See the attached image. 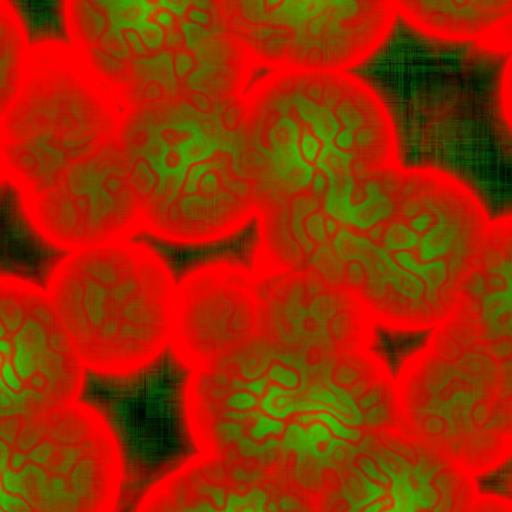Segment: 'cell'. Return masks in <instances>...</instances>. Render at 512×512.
<instances>
[{"label": "cell", "mask_w": 512, "mask_h": 512, "mask_svg": "<svg viewBox=\"0 0 512 512\" xmlns=\"http://www.w3.org/2000/svg\"><path fill=\"white\" fill-rule=\"evenodd\" d=\"M15 15L27 48L47 45L73 46L67 1H6Z\"/></svg>", "instance_id": "5bb4252c"}, {"label": "cell", "mask_w": 512, "mask_h": 512, "mask_svg": "<svg viewBox=\"0 0 512 512\" xmlns=\"http://www.w3.org/2000/svg\"><path fill=\"white\" fill-rule=\"evenodd\" d=\"M0 475L1 489L13 495H22V482L17 472L5 467L1 469Z\"/></svg>", "instance_id": "4316f807"}, {"label": "cell", "mask_w": 512, "mask_h": 512, "mask_svg": "<svg viewBox=\"0 0 512 512\" xmlns=\"http://www.w3.org/2000/svg\"><path fill=\"white\" fill-rule=\"evenodd\" d=\"M295 420L301 425H309L315 421L323 423L338 440L357 443L362 437V431L356 427L348 426L328 412L300 413Z\"/></svg>", "instance_id": "d6986e66"}, {"label": "cell", "mask_w": 512, "mask_h": 512, "mask_svg": "<svg viewBox=\"0 0 512 512\" xmlns=\"http://www.w3.org/2000/svg\"><path fill=\"white\" fill-rule=\"evenodd\" d=\"M321 479L323 484L329 489L337 490L340 487V477L336 471L332 469L324 470Z\"/></svg>", "instance_id": "4dcf8cb0"}, {"label": "cell", "mask_w": 512, "mask_h": 512, "mask_svg": "<svg viewBox=\"0 0 512 512\" xmlns=\"http://www.w3.org/2000/svg\"><path fill=\"white\" fill-rule=\"evenodd\" d=\"M244 273L228 262L202 264L176 286L170 348L189 370L225 354L250 336L254 305Z\"/></svg>", "instance_id": "30bf717a"}, {"label": "cell", "mask_w": 512, "mask_h": 512, "mask_svg": "<svg viewBox=\"0 0 512 512\" xmlns=\"http://www.w3.org/2000/svg\"><path fill=\"white\" fill-rule=\"evenodd\" d=\"M270 383L271 382L266 375L254 380H246L245 390L249 391L250 393H252L253 395L260 399L266 393Z\"/></svg>", "instance_id": "f1b7e54d"}, {"label": "cell", "mask_w": 512, "mask_h": 512, "mask_svg": "<svg viewBox=\"0 0 512 512\" xmlns=\"http://www.w3.org/2000/svg\"><path fill=\"white\" fill-rule=\"evenodd\" d=\"M345 265V281L356 290H360L366 279L365 270L361 263L357 261L348 262Z\"/></svg>", "instance_id": "484cf974"}, {"label": "cell", "mask_w": 512, "mask_h": 512, "mask_svg": "<svg viewBox=\"0 0 512 512\" xmlns=\"http://www.w3.org/2000/svg\"><path fill=\"white\" fill-rule=\"evenodd\" d=\"M397 407L395 397L382 401L362 412V423L369 428H382L396 423Z\"/></svg>", "instance_id": "44dd1931"}, {"label": "cell", "mask_w": 512, "mask_h": 512, "mask_svg": "<svg viewBox=\"0 0 512 512\" xmlns=\"http://www.w3.org/2000/svg\"><path fill=\"white\" fill-rule=\"evenodd\" d=\"M277 512H300L304 504L302 500L290 493H284L274 499Z\"/></svg>", "instance_id": "83f0119b"}, {"label": "cell", "mask_w": 512, "mask_h": 512, "mask_svg": "<svg viewBox=\"0 0 512 512\" xmlns=\"http://www.w3.org/2000/svg\"><path fill=\"white\" fill-rule=\"evenodd\" d=\"M266 376L271 383L277 384L285 389L295 390L301 385V377L299 373L277 361H274L270 365Z\"/></svg>", "instance_id": "603a6c76"}, {"label": "cell", "mask_w": 512, "mask_h": 512, "mask_svg": "<svg viewBox=\"0 0 512 512\" xmlns=\"http://www.w3.org/2000/svg\"><path fill=\"white\" fill-rule=\"evenodd\" d=\"M437 330L376 318L364 330V352L384 377L401 385L432 349Z\"/></svg>", "instance_id": "4fadbf2b"}, {"label": "cell", "mask_w": 512, "mask_h": 512, "mask_svg": "<svg viewBox=\"0 0 512 512\" xmlns=\"http://www.w3.org/2000/svg\"><path fill=\"white\" fill-rule=\"evenodd\" d=\"M453 316L512 374V222L488 227Z\"/></svg>", "instance_id": "8fae6325"}, {"label": "cell", "mask_w": 512, "mask_h": 512, "mask_svg": "<svg viewBox=\"0 0 512 512\" xmlns=\"http://www.w3.org/2000/svg\"><path fill=\"white\" fill-rule=\"evenodd\" d=\"M298 389L289 390L270 383L266 393L259 400L260 410L273 418L283 420L297 412Z\"/></svg>", "instance_id": "ac0fdd59"}, {"label": "cell", "mask_w": 512, "mask_h": 512, "mask_svg": "<svg viewBox=\"0 0 512 512\" xmlns=\"http://www.w3.org/2000/svg\"><path fill=\"white\" fill-rule=\"evenodd\" d=\"M347 510H349V503L346 500H341L334 506L332 512H346Z\"/></svg>", "instance_id": "1f68e13d"}, {"label": "cell", "mask_w": 512, "mask_h": 512, "mask_svg": "<svg viewBox=\"0 0 512 512\" xmlns=\"http://www.w3.org/2000/svg\"><path fill=\"white\" fill-rule=\"evenodd\" d=\"M230 28L279 73L346 72L380 43L394 0H223Z\"/></svg>", "instance_id": "52a82bcc"}, {"label": "cell", "mask_w": 512, "mask_h": 512, "mask_svg": "<svg viewBox=\"0 0 512 512\" xmlns=\"http://www.w3.org/2000/svg\"><path fill=\"white\" fill-rule=\"evenodd\" d=\"M354 468L367 480L383 488H390L392 479L368 454L359 453L353 459Z\"/></svg>", "instance_id": "7402d4cb"}, {"label": "cell", "mask_w": 512, "mask_h": 512, "mask_svg": "<svg viewBox=\"0 0 512 512\" xmlns=\"http://www.w3.org/2000/svg\"><path fill=\"white\" fill-rule=\"evenodd\" d=\"M307 263L326 284L339 285L345 280V265L334 253L330 242L316 246Z\"/></svg>", "instance_id": "e0dca14e"}, {"label": "cell", "mask_w": 512, "mask_h": 512, "mask_svg": "<svg viewBox=\"0 0 512 512\" xmlns=\"http://www.w3.org/2000/svg\"><path fill=\"white\" fill-rule=\"evenodd\" d=\"M0 512H4V511L1 510Z\"/></svg>", "instance_id": "d6a6232c"}, {"label": "cell", "mask_w": 512, "mask_h": 512, "mask_svg": "<svg viewBox=\"0 0 512 512\" xmlns=\"http://www.w3.org/2000/svg\"><path fill=\"white\" fill-rule=\"evenodd\" d=\"M86 367L45 289L0 277V416L20 420L74 403Z\"/></svg>", "instance_id": "ba28073f"}, {"label": "cell", "mask_w": 512, "mask_h": 512, "mask_svg": "<svg viewBox=\"0 0 512 512\" xmlns=\"http://www.w3.org/2000/svg\"><path fill=\"white\" fill-rule=\"evenodd\" d=\"M27 48L20 89L1 114L2 174L24 199L53 188L68 167L118 137L122 112L81 61Z\"/></svg>", "instance_id": "8992f818"}, {"label": "cell", "mask_w": 512, "mask_h": 512, "mask_svg": "<svg viewBox=\"0 0 512 512\" xmlns=\"http://www.w3.org/2000/svg\"><path fill=\"white\" fill-rule=\"evenodd\" d=\"M0 5V113H2L20 89L27 43L7 2L1 0Z\"/></svg>", "instance_id": "9a60e30c"}, {"label": "cell", "mask_w": 512, "mask_h": 512, "mask_svg": "<svg viewBox=\"0 0 512 512\" xmlns=\"http://www.w3.org/2000/svg\"><path fill=\"white\" fill-rule=\"evenodd\" d=\"M420 26L512 51V0H394Z\"/></svg>", "instance_id": "7c38bea8"}, {"label": "cell", "mask_w": 512, "mask_h": 512, "mask_svg": "<svg viewBox=\"0 0 512 512\" xmlns=\"http://www.w3.org/2000/svg\"><path fill=\"white\" fill-rule=\"evenodd\" d=\"M286 427L284 421L270 417L259 410L256 416L245 425V435L252 441L262 444L269 438L283 435Z\"/></svg>", "instance_id": "ffe728a7"}, {"label": "cell", "mask_w": 512, "mask_h": 512, "mask_svg": "<svg viewBox=\"0 0 512 512\" xmlns=\"http://www.w3.org/2000/svg\"><path fill=\"white\" fill-rule=\"evenodd\" d=\"M245 100L177 98L126 108L118 141L143 229L169 242L211 244L255 210Z\"/></svg>", "instance_id": "3957f363"}, {"label": "cell", "mask_w": 512, "mask_h": 512, "mask_svg": "<svg viewBox=\"0 0 512 512\" xmlns=\"http://www.w3.org/2000/svg\"><path fill=\"white\" fill-rule=\"evenodd\" d=\"M511 56L481 41L432 32L395 5L380 43L346 71L381 105L397 166L456 182L488 226L512 222Z\"/></svg>", "instance_id": "6da1fadb"}, {"label": "cell", "mask_w": 512, "mask_h": 512, "mask_svg": "<svg viewBox=\"0 0 512 512\" xmlns=\"http://www.w3.org/2000/svg\"><path fill=\"white\" fill-rule=\"evenodd\" d=\"M0 507L4 512H35L23 497L10 494L4 489L0 492Z\"/></svg>", "instance_id": "d4e9b609"}, {"label": "cell", "mask_w": 512, "mask_h": 512, "mask_svg": "<svg viewBox=\"0 0 512 512\" xmlns=\"http://www.w3.org/2000/svg\"><path fill=\"white\" fill-rule=\"evenodd\" d=\"M416 440L472 477L512 454V375L451 316L401 383Z\"/></svg>", "instance_id": "5b68a950"}, {"label": "cell", "mask_w": 512, "mask_h": 512, "mask_svg": "<svg viewBox=\"0 0 512 512\" xmlns=\"http://www.w3.org/2000/svg\"><path fill=\"white\" fill-rule=\"evenodd\" d=\"M22 205L33 230L69 252L130 240L143 229L118 137L72 163L53 188L22 196Z\"/></svg>", "instance_id": "9c48e42d"}, {"label": "cell", "mask_w": 512, "mask_h": 512, "mask_svg": "<svg viewBox=\"0 0 512 512\" xmlns=\"http://www.w3.org/2000/svg\"><path fill=\"white\" fill-rule=\"evenodd\" d=\"M306 431L308 442L315 450H324L333 440L330 430L319 421L309 424Z\"/></svg>", "instance_id": "cb8c5ba5"}, {"label": "cell", "mask_w": 512, "mask_h": 512, "mask_svg": "<svg viewBox=\"0 0 512 512\" xmlns=\"http://www.w3.org/2000/svg\"><path fill=\"white\" fill-rule=\"evenodd\" d=\"M176 286L161 256L131 240L69 252L46 292L86 369H143L170 345Z\"/></svg>", "instance_id": "277c9868"}, {"label": "cell", "mask_w": 512, "mask_h": 512, "mask_svg": "<svg viewBox=\"0 0 512 512\" xmlns=\"http://www.w3.org/2000/svg\"><path fill=\"white\" fill-rule=\"evenodd\" d=\"M244 132L258 213L397 165L381 105L347 72L274 71L245 96Z\"/></svg>", "instance_id": "7a4b0ae2"}, {"label": "cell", "mask_w": 512, "mask_h": 512, "mask_svg": "<svg viewBox=\"0 0 512 512\" xmlns=\"http://www.w3.org/2000/svg\"><path fill=\"white\" fill-rule=\"evenodd\" d=\"M392 505V501L389 497L377 498L374 501L366 504L360 510V512H384Z\"/></svg>", "instance_id": "f546056e"}, {"label": "cell", "mask_w": 512, "mask_h": 512, "mask_svg": "<svg viewBox=\"0 0 512 512\" xmlns=\"http://www.w3.org/2000/svg\"><path fill=\"white\" fill-rule=\"evenodd\" d=\"M369 363H366L362 358L355 357V355L344 356L336 363L332 381L348 390L357 399L376 380L373 376L375 365H367Z\"/></svg>", "instance_id": "2e32d148"}]
</instances>
